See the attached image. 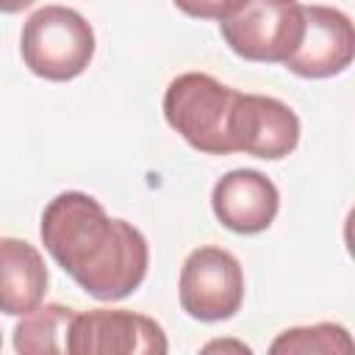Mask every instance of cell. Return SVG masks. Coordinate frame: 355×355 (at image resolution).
Instances as JSON below:
<instances>
[{"label":"cell","instance_id":"6da1fadb","mask_svg":"<svg viewBox=\"0 0 355 355\" xmlns=\"http://www.w3.org/2000/svg\"><path fill=\"white\" fill-rule=\"evenodd\" d=\"M42 244L53 261L94 300L130 297L150 263L147 239L125 219H114L83 191H61L42 214Z\"/></svg>","mask_w":355,"mask_h":355},{"label":"cell","instance_id":"7a4b0ae2","mask_svg":"<svg viewBox=\"0 0 355 355\" xmlns=\"http://www.w3.org/2000/svg\"><path fill=\"white\" fill-rule=\"evenodd\" d=\"M236 89L219 83L205 72L178 75L164 94V116L186 144L208 155H227L230 147V114Z\"/></svg>","mask_w":355,"mask_h":355},{"label":"cell","instance_id":"3957f363","mask_svg":"<svg viewBox=\"0 0 355 355\" xmlns=\"http://www.w3.org/2000/svg\"><path fill=\"white\" fill-rule=\"evenodd\" d=\"M22 61L44 80L78 78L94 55V31L75 8L42 6L22 28Z\"/></svg>","mask_w":355,"mask_h":355},{"label":"cell","instance_id":"277c9868","mask_svg":"<svg viewBox=\"0 0 355 355\" xmlns=\"http://www.w3.org/2000/svg\"><path fill=\"white\" fill-rule=\"evenodd\" d=\"M225 44L244 61L283 64L300 44L305 14L297 0H244L219 22Z\"/></svg>","mask_w":355,"mask_h":355},{"label":"cell","instance_id":"5b68a950","mask_svg":"<svg viewBox=\"0 0 355 355\" xmlns=\"http://www.w3.org/2000/svg\"><path fill=\"white\" fill-rule=\"evenodd\" d=\"M244 302V272L222 247L189 252L180 269V308L200 322H225Z\"/></svg>","mask_w":355,"mask_h":355},{"label":"cell","instance_id":"8992f818","mask_svg":"<svg viewBox=\"0 0 355 355\" xmlns=\"http://www.w3.org/2000/svg\"><path fill=\"white\" fill-rule=\"evenodd\" d=\"M164 327L133 311L94 308L75 313L67 330L69 355H164Z\"/></svg>","mask_w":355,"mask_h":355},{"label":"cell","instance_id":"52a82bcc","mask_svg":"<svg viewBox=\"0 0 355 355\" xmlns=\"http://www.w3.org/2000/svg\"><path fill=\"white\" fill-rule=\"evenodd\" d=\"M300 141L297 114L277 97L236 94L230 114V147L255 158H286Z\"/></svg>","mask_w":355,"mask_h":355},{"label":"cell","instance_id":"ba28073f","mask_svg":"<svg viewBox=\"0 0 355 355\" xmlns=\"http://www.w3.org/2000/svg\"><path fill=\"white\" fill-rule=\"evenodd\" d=\"M305 31L297 50L283 61L300 78H333L352 64L355 31L352 19L330 6H302Z\"/></svg>","mask_w":355,"mask_h":355},{"label":"cell","instance_id":"9c48e42d","mask_svg":"<svg viewBox=\"0 0 355 355\" xmlns=\"http://www.w3.org/2000/svg\"><path fill=\"white\" fill-rule=\"evenodd\" d=\"M211 208L216 219L233 233L266 230L280 208L277 186L258 169H233L222 175L211 191Z\"/></svg>","mask_w":355,"mask_h":355},{"label":"cell","instance_id":"30bf717a","mask_svg":"<svg viewBox=\"0 0 355 355\" xmlns=\"http://www.w3.org/2000/svg\"><path fill=\"white\" fill-rule=\"evenodd\" d=\"M47 291V266L42 252L22 239H0V311L25 316L42 305Z\"/></svg>","mask_w":355,"mask_h":355},{"label":"cell","instance_id":"8fae6325","mask_svg":"<svg viewBox=\"0 0 355 355\" xmlns=\"http://www.w3.org/2000/svg\"><path fill=\"white\" fill-rule=\"evenodd\" d=\"M75 311L58 302L39 305L14 327V349L22 355H58L67 352V330Z\"/></svg>","mask_w":355,"mask_h":355},{"label":"cell","instance_id":"7c38bea8","mask_svg":"<svg viewBox=\"0 0 355 355\" xmlns=\"http://www.w3.org/2000/svg\"><path fill=\"white\" fill-rule=\"evenodd\" d=\"M269 352L280 355V352H322V355H336V352H352V338L347 333V327L333 324V322H322V324H311V327H291L283 330Z\"/></svg>","mask_w":355,"mask_h":355},{"label":"cell","instance_id":"4fadbf2b","mask_svg":"<svg viewBox=\"0 0 355 355\" xmlns=\"http://www.w3.org/2000/svg\"><path fill=\"white\" fill-rule=\"evenodd\" d=\"M172 3L194 19H219V22L244 6V0H172Z\"/></svg>","mask_w":355,"mask_h":355},{"label":"cell","instance_id":"5bb4252c","mask_svg":"<svg viewBox=\"0 0 355 355\" xmlns=\"http://www.w3.org/2000/svg\"><path fill=\"white\" fill-rule=\"evenodd\" d=\"M33 0H0V11L3 14H17V11H25Z\"/></svg>","mask_w":355,"mask_h":355}]
</instances>
